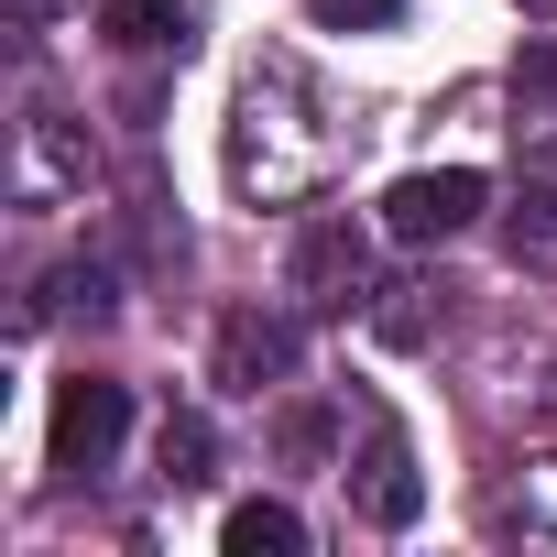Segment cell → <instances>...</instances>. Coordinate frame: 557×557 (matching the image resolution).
I'll return each instance as SVG.
<instances>
[{"label":"cell","instance_id":"cell-1","mask_svg":"<svg viewBox=\"0 0 557 557\" xmlns=\"http://www.w3.org/2000/svg\"><path fill=\"white\" fill-rule=\"evenodd\" d=\"M339 153H350V121H339V99H329L296 55H262V66L240 77V99H230V186H240L251 208L318 197V186L339 175Z\"/></svg>","mask_w":557,"mask_h":557},{"label":"cell","instance_id":"cell-2","mask_svg":"<svg viewBox=\"0 0 557 557\" xmlns=\"http://www.w3.org/2000/svg\"><path fill=\"white\" fill-rule=\"evenodd\" d=\"M285 285H296V307L307 318H372V230L350 219V208H318L307 230H296V262H285Z\"/></svg>","mask_w":557,"mask_h":557},{"label":"cell","instance_id":"cell-3","mask_svg":"<svg viewBox=\"0 0 557 557\" xmlns=\"http://www.w3.org/2000/svg\"><path fill=\"white\" fill-rule=\"evenodd\" d=\"M481 208H492V175H470V164H426V175H405V186L383 197V230H394V240H459Z\"/></svg>","mask_w":557,"mask_h":557},{"label":"cell","instance_id":"cell-4","mask_svg":"<svg viewBox=\"0 0 557 557\" xmlns=\"http://www.w3.org/2000/svg\"><path fill=\"white\" fill-rule=\"evenodd\" d=\"M121 426H132V394H121L110 372H77V383H55V470H66V481L110 470Z\"/></svg>","mask_w":557,"mask_h":557},{"label":"cell","instance_id":"cell-5","mask_svg":"<svg viewBox=\"0 0 557 557\" xmlns=\"http://www.w3.org/2000/svg\"><path fill=\"white\" fill-rule=\"evenodd\" d=\"M208 372L230 394H273V383H296V318H262V307H230L219 318V350Z\"/></svg>","mask_w":557,"mask_h":557},{"label":"cell","instance_id":"cell-6","mask_svg":"<svg viewBox=\"0 0 557 557\" xmlns=\"http://www.w3.org/2000/svg\"><path fill=\"white\" fill-rule=\"evenodd\" d=\"M66 197H88V143L55 110H34L12 143V208H66Z\"/></svg>","mask_w":557,"mask_h":557},{"label":"cell","instance_id":"cell-7","mask_svg":"<svg viewBox=\"0 0 557 557\" xmlns=\"http://www.w3.org/2000/svg\"><path fill=\"white\" fill-rule=\"evenodd\" d=\"M350 503H361L372 524H416L426 481H416V448H405V426H394V416H361V459H350Z\"/></svg>","mask_w":557,"mask_h":557},{"label":"cell","instance_id":"cell-8","mask_svg":"<svg viewBox=\"0 0 557 557\" xmlns=\"http://www.w3.org/2000/svg\"><path fill=\"white\" fill-rule=\"evenodd\" d=\"M99 34L121 55H186L197 45V12H186V0H99Z\"/></svg>","mask_w":557,"mask_h":557},{"label":"cell","instance_id":"cell-9","mask_svg":"<svg viewBox=\"0 0 557 557\" xmlns=\"http://www.w3.org/2000/svg\"><path fill=\"white\" fill-rule=\"evenodd\" d=\"M219 546H230V557H296V546H307V513H296V503H230Z\"/></svg>","mask_w":557,"mask_h":557},{"label":"cell","instance_id":"cell-10","mask_svg":"<svg viewBox=\"0 0 557 557\" xmlns=\"http://www.w3.org/2000/svg\"><path fill=\"white\" fill-rule=\"evenodd\" d=\"M437 296H448V285H383V296H372V329H383L394 350H426V339L448 329V307H437Z\"/></svg>","mask_w":557,"mask_h":557},{"label":"cell","instance_id":"cell-11","mask_svg":"<svg viewBox=\"0 0 557 557\" xmlns=\"http://www.w3.org/2000/svg\"><path fill=\"white\" fill-rule=\"evenodd\" d=\"M153 459H164V481H175V492H197V481H208V459H219V437H208V416H164V437H153Z\"/></svg>","mask_w":557,"mask_h":557},{"label":"cell","instance_id":"cell-12","mask_svg":"<svg viewBox=\"0 0 557 557\" xmlns=\"http://www.w3.org/2000/svg\"><path fill=\"white\" fill-rule=\"evenodd\" d=\"M513 110H524V132H557V45L513 55Z\"/></svg>","mask_w":557,"mask_h":557},{"label":"cell","instance_id":"cell-13","mask_svg":"<svg viewBox=\"0 0 557 557\" xmlns=\"http://www.w3.org/2000/svg\"><path fill=\"white\" fill-rule=\"evenodd\" d=\"M503 535H557V459L546 470H524V492H503V513H492Z\"/></svg>","mask_w":557,"mask_h":557},{"label":"cell","instance_id":"cell-14","mask_svg":"<svg viewBox=\"0 0 557 557\" xmlns=\"http://www.w3.org/2000/svg\"><path fill=\"white\" fill-rule=\"evenodd\" d=\"M307 12H318L329 34H383V23L405 12V0H307Z\"/></svg>","mask_w":557,"mask_h":557},{"label":"cell","instance_id":"cell-15","mask_svg":"<svg viewBox=\"0 0 557 557\" xmlns=\"http://www.w3.org/2000/svg\"><path fill=\"white\" fill-rule=\"evenodd\" d=\"M513 262H557V197H535L513 219Z\"/></svg>","mask_w":557,"mask_h":557},{"label":"cell","instance_id":"cell-16","mask_svg":"<svg viewBox=\"0 0 557 557\" xmlns=\"http://www.w3.org/2000/svg\"><path fill=\"white\" fill-rule=\"evenodd\" d=\"M66 12V0H12V23H55Z\"/></svg>","mask_w":557,"mask_h":557},{"label":"cell","instance_id":"cell-17","mask_svg":"<svg viewBox=\"0 0 557 557\" xmlns=\"http://www.w3.org/2000/svg\"><path fill=\"white\" fill-rule=\"evenodd\" d=\"M546 405H557V383H546Z\"/></svg>","mask_w":557,"mask_h":557}]
</instances>
